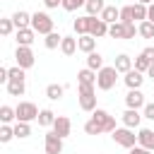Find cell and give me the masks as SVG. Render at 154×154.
<instances>
[{"label":"cell","mask_w":154,"mask_h":154,"mask_svg":"<svg viewBox=\"0 0 154 154\" xmlns=\"http://www.w3.org/2000/svg\"><path fill=\"white\" fill-rule=\"evenodd\" d=\"M113 130H116V118L103 108L91 111V118L84 123L87 135H101V132H113Z\"/></svg>","instance_id":"1"},{"label":"cell","mask_w":154,"mask_h":154,"mask_svg":"<svg viewBox=\"0 0 154 154\" xmlns=\"http://www.w3.org/2000/svg\"><path fill=\"white\" fill-rule=\"evenodd\" d=\"M77 99L82 111H96V84H77Z\"/></svg>","instance_id":"2"},{"label":"cell","mask_w":154,"mask_h":154,"mask_svg":"<svg viewBox=\"0 0 154 154\" xmlns=\"http://www.w3.org/2000/svg\"><path fill=\"white\" fill-rule=\"evenodd\" d=\"M116 77H118V70L103 65V67L96 72V87H99L101 91H111V89L116 87Z\"/></svg>","instance_id":"3"},{"label":"cell","mask_w":154,"mask_h":154,"mask_svg":"<svg viewBox=\"0 0 154 154\" xmlns=\"http://www.w3.org/2000/svg\"><path fill=\"white\" fill-rule=\"evenodd\" d=\"M111 137H113V142L116 144H120V147H125V149H132L135 144H137V135L132 132V128H116L113 132H111Z\"/></svg>","instance_id":"4"},{"label":"cell","mask_w":154,"mask_h":154,"mask_svg":"<svg viewBox=\"0 0 154 154\" xmlns=\"http://www.w3.org/2000/svg\"><path fill=\"white\" fill-rule=\"evenodd\" d=\"M31 29L36 31V34H51L53 31V19H51V14L48 12H34L31 14Z\"/></svg>","instance_id":"5"},{"label":"cell","mask_w":154,"mask_h":154,"mask_svg":"<svg viewBox=\"0 0 154 154\" xmlns=\"http://www.w3.org/2000/svg\"><path fill=\"white\" fill-rule=\"evenodd\" d=\"M14 111H17V120H24V123H31V120H38V108H36V103H31V101H19L17 106H14Z\"/></svg>","instance_id":"6"},{"label":"cell","mask_w":154,"mask_h":154,"mask_svg":"<svg viewBox=\"0 0 154 154\" xmlns=\"http://www.w3.org/2000/svg\"><path fill=\"white\" fill-rule=\"evenodd\" d=\"M14 60H17V65H19V67H24V70L34 67V63H36L34 51H31L29 46H17V51H14Z\"/></svg>","instance_id":"7"},{"label":"cell","mask_w":154,"mask_h":154,"mask_svg":"<svg viewBox=\"0 0 154 154\" xmlns=\"http://www.w3.org/2000/svg\"><path fill=\"white\" fill-rule=\"evenodd\" d=\"M43 149H46V154H60L63 152V137L55 132H48L43 137Z\"/></svg>","instance_id":"8"},{"label":"cell","mask_w":154,"mask_h":154,"mask_svg":"<svg viewBox=\"0 0 154 154\" xmlns=\"http://www.w3.org/2000/svg\"><path fill=\"white\" fill-rule=\"evenodd\" d=\"M89 34H91L94 38L106 36V34H108V22H103L101 17H91V19H89Z\"/></svg>","instance_id":"9"},{"label":"cell","mask_w":154,"mask_h":154,"mask_svg":"<svg viewBox=\"0 0 154 154\" xmlns=\"http://www.w3.org/2000/svg\"><path fill=\"white\" fill-rule=\"evenodd\" d=\"M144 103H147V101H144V94H142L140 89H130V91L125 94V106H128V108H137V111H140V108H144Z\"/></svg>","instance_id":"10"},{"label":"cell","mask_w":154,"mask_h":154,"mask_svg":"<svg viewBox=\"0 0 154 154\" xmlns=\"http://www.w3.org/2000/svg\"><path fill=\"white\" fill-rule=\"evenodd\" d=\"M70 130H72V120L67 118V116H58L55 118V123H53V132L55 135H60L63 140L70 135Z\"/></svg>","instance_id":"11"},{"label":"cell","mask_w":154,"mask_h":154,"mask_svg":"<svg viewBox=\"0 0 154 154\" xmlns=\"http://www.w3.org/2000/svg\"><path fill=\"white\" fill-rule=\"evenodd\" d=\"M142 118H144V116H142V113H140L137 108H128V111L123 113V125H125V128H132V130H135V128H140Z\"/></svg>","instance_id":"12"},{"label":"cell","mask_w":154,"mask_h":154,"mask_svg":"<svg viewBox=\"0 0 154 154\" xmlns=\"http://www.w3.org/2000/svg\"><path fill=\"white\" fill-rule=\"evenodd\" d=\"M137 144L144 147V149H152V152H154V130H149V128H140V132H137Z\"/></svg>","instance_id":"13"},{"label":"cell","mask_w":154,"mask_h":154,"mask_svg":"<svg viewBox=\"0 0 154 154\" xmlns=\"http://www.w3.org/2000/svg\"><path fill=\"white\" fill-rule=\"evenodd\" d=\"M142 82H144V72H140V70H130V72H125V84H128V89H140L142 87Z\"/></svg>","instance_id":"14"},{"label":"cell","mask_w":154,"mask_h":154,"mask_svg":"<svg viewBox=\"0 0 154 154\" xmlns=\"http://www.w3.org/2000/svg\"><path fill=\"white\" fill-rule=\"evenodd\" d=\"M12 22H14L17 29H26V26H31V14H29L26 10H17V12L12 14Z\"/></svg>","instance_id":"15"},{"label":"cell","mask_w":154,"mask_h":154,"mask_svg":"<svg viewBox=\"0 0 154 154\" xmlns=\"http://www.w3.org/2000/svg\"><path fill=\"white\" fill-rule=\"evenodd\" d=\"M34 36H36V31H34L31 26L17 29V46H31V43H34Z\"/></svg>","instance_id":"16"},{"label":"cell","mask_w":154,"mask_h":154,"mask_svg":"<svg viewBox=\"0 0 154 154\" xmlns=\"http://www.w3.org/2000/svg\"><path fill=\"white\" fill-rule=\"evenodd\" d=\"M103 22H108V24H113V22H120V10L116 7V5H106L103 7V12L99 14Z\"/></svg>","instance_id":"17"},{"label":"cell","mask_w":154,"mask_h":154,"mask_svg":"<svg viewBox=\"0 0 154 154\" xmlns=\"http://www.w3.org/2000/svg\"><path fill=\"white\" fill-rule=\"evenodd\" d=\"M77 46H79V51H82V53H91V51L96 48V38H94L91 34H84V36H79V38H77Z\"/></svg>","instance_id":"18"},{"label":"cell","mask_w":154,"mask_h":154,"mask_svg":"<svg viewBox=\"0 0 154 154\" xmlns=\"http://www.w3.org/2000/svg\"><path fill=\"white\" fill-rule=\"evenodd\" d=\"M75 51H79V46H77V38H72V36H63L60 53H63V55H75Z\"/></svg>","instance_id":"19"},{"label":"cell","mask_w":154,"mask_h":154,"mask_svg":"<svg viewBox=\"0 0 154 154\" xmlns=\"http://www.w3.org/2000/svg\"><path fill=\"white\" fill-rule=\"evenodd\" d=\"M113 67H116L118 72H123V75H125V72H130V70H132V58H130L128 53H120V55L116 58V65H113Z\"/></svg>","instance_id":"20"},{"label":"cell","mask_w":154,"mask_h":154,"mask_svg":"<svg viewBox=\"0 0 154 154\" xmlns=\"http://www.w3.org/2000/svg\"><path fill=\"white\" fill-rule=\"evenodd\" d=\"M89 19H91V17L87 14V17H77V19L72 22V29H75V34H77V36L89 34Z\"/></svg>","instance_id":"21"},{"label":"cell","mask_w":154,"mask_h":154,"mask_svg":"<svg viewBox=\"0 0 154 154\" xmlns=\"http://www.w3.org/2000/svg\"><path fill=\"white\" fill-rule=\"evenodd\" d=\"M87 67L89 70H101L103 67V55L101 53H96V51H91V53H87Z\"/></svg>","instance_id":"22"},{"label":"cell","mask_w":154,"mask_h":154,"mask_svg":"<svg viewBox=\"0 0 154 154\" xmlns=\"http://www.w3.org/2000/svg\"><path fill=\"white\" fill-rule=\"evenodd\" d=\"M77 84H96V70H89V67L79 70L77 72Z\"/></svg>","instance_id":"23"},{"label":"cell","mask_w":154,"mask_h":154,"mask_svg":"<svg viewBox=\"0 0 154 154\" xmlns=\"http://www.w3.org/2000/svg\"><path fill=\"white\" fill-rule=\"evenodd\" d=\"M103 7H106L103 0H87V5H84V10H87L89 17H99V14L103 12Z\"/></svg>","instance_id":"24"},{"label":"cell","mask_w":154,"mask_h":154,"mask_svg":"<svg viewBox=\"0 0 154 154\" xmlns=\"http://www.w3.org/2000/svg\"><path fill=\"white\" fill-rule=\"evenodd\" d=\"M24 89H26V87H24V79H10V82H7V94H10V96H22Z\"/></svg>","instance_id":"25"},{"label":"cell","mask_w":154,"mask_h":154,"mask_svg":"<svg viewBox=\"0 0 154 154\" xmlns=\"http://www.w3.org/2000/svg\"><path fill=\"white\" fill-rule=\"evenodd\" d=\"M55 118H58V116H55L51 108H41V113H38V125H41V128H48V125L55 123Z\"/></svg>","instance_id":"26"},{"label":"cell","mask_w":154,"mask_h":154,"mask_svg":"<svg viewBox=\"0 0 154 154\" xmlns=\"http://www.w3.org/2000/svg\"><path fill=\"white\" fill-rule=\"evenodd\" d=\"M29 135H31V125L24 123V120H17V123H14V137H17V140H26Z\"/></svg>","instance_id":"27"},{"label":"cell","mask_w":154,"mask_h":154,"mask_svg":"<svg viewBox=\"0 0 154 154\" xmlns=\"http://www.w3.org/2000/svg\"><path fill=\"white\" fill-rule=\"evenodd\" d=\"M147 14H149V5H144V2H135V5H132V17H135L137 22H144Z\"/></svg>","instance_id":"28"},{"label":"cell","mask_w":154,"mask_h":154,"mask_svg":"<svg viewBox=\"0 0 154 154\" xmlns=\"http://www.w3.org/2000/svg\"><path fill=\"white\" fill-rule=\"evenodd\" d=\"M60 43H63V36H60V34H55V31L46 34V38H43V46H46L48 51H53V48H60Z\"/></svg>","instance_id":"29"},{"label":"cell","mask_w":154,"mask_h":154,"mask_svg":"<svg viewBox=\"0 0 154 154\" xmlns=\"http://www.w3.org/2000/svg\"><path fill=\"white\" fill-rule=\"evenodd\" d=\"M63 94H65V87H63V84H48V87H46V96H48L51 101L63 99Z\"/></svg>","instance_id":"30"},{"label":"cell","mask_w":154,"mask_h":154,"mask_svg":"<svg viewBox=\"0 0 154 154\" xmlns=\"http://www.w3.org/2000/svg\"><path fill=\"white\" fill-rule=\"evenodd\" d=\"M108 36H111V38H125V24H123V22L108 24Z\"/></svg>","instance_id":"31"},{"label":"cell","mask_w":154,"mask_h":154,"mask_svg":"<svg viewBox=\"0 0 154 154\" xmlns=\"http://www.w3.org/2000/svg\"><path fill=\"white\" fill-rule=\"evenodd\" d=\"M0 120L2 123H12V120H17V111L12 108V106H0Z\"/></svg>","instance_id":"32"},{"label":"cell","mask_w":154,"mask_h":154,"mask_svg":"<svg viewBox=\"0 0 154 154\" xmlns=\"http://www.w3.org/2000/svg\"><path fill=\"white\" fill-rule=\"evenodd\" d=\"M140 36L142 38H154V22H149V19H144V22H140Z\"/></svg>","instance_id":"33"},{"label":"cell","mask_w":154,"mask_h":154,"mask_svg":"<svg viewBox=\"0 0 154 154\" xmlns=\"http://www.w3.org/2000/svg\"><path fill=\"white\" fill-rule=\"evenodd\" d=\"M12 137H14V125L2 123V128H0V142H2V144H7Z\"/></svg>","instance_id":"34"},{"label":"cell","mask_w":154,"mask_h":154,"mask_svg":"<svg viewBox=\"0 0 154 154\" xmlns=\"http://www.w3.org/2000/svg\"><path fill=\"white\" fill-rule=\"evenodd\" d=\"M12 29H17L14 22H12V17H2V19H0V34H2V36H10Z\"/></svg>","instance_id":"35"},{"label":"cell","mask_w":154,"mask_h":154,"mask_svg":"<svg viewBox=\"0 0 154 154\" xmlns=\"http://www.w3.org/2000/svg\"><path fill=\"white\" fill-rule=\"evenodd\" d=\"M87 5V0H63V10H67V12H75L77 7H84Z\"/></svg>","instance_id":"36"},{"label":"cell","mask_w":154,"mask_h":154,"mask_svg":"<svg viewBox=\"0 0 154 154\" xmlns=\"http://www.w3.org/2000/svg\"><path fill=\"white\" fill-rule=\"evenodd\" d=\"M120 22H123V24H130V22H135V17H132V5H128V7H120Z\"/></svg>","instance_id":"37"},{"label":"cell","mask_w":154,"mask_h":154,"mask_svg":"<svg viewBox=\"0 0 154 154\" xmlns=\"http://www.w3.org/2000/svg\"><path fill=\"white\" fill-rule=\"evenodd\" d=\"M149 65H152V63H149V60H147L142 53L135 58V70H140V72H147V70H149Z\"/></svg>","instance_id":"38"},{"label":"cell","mask_w":154,"mask_h":154,"mask_svg":"<svg viewBox=\"0 0 154 154\" xmlns=\"http://www.w3.org/2000/svg\"><path fill=\"white\" fill-rule=\"evenodd\" d=\"M135 34H140V29L135 26V22H130V24H125V38L130 41V38H135Z\"/></svg>","instance_id":"39"},{"label":"cell","mask_w":154,"mask_h":154,"mask_svg":"<svg viewBox=\"0 0 154 154\" xmlns=\"http://www.w3.org/2000/svg\"><path fill=\"white\" fill-rule=\"evenodd\" d=\"M142 111H144V113H142L144 118H149V120H154V103H144V108H142Z\"/></svg>","instance_id":"40"},{"label":"cell","mask_w":154,"mask_h":154,"mask_svg":"<svg viewBox=\"0 0 154 154\" xmlns=\"http://www.w3.org/2000/svg\"><path fill=\"white\" fill-rule=\"evenodd\" d=\"M142 55H144L149 63H154V46H147V48L142 51Z\"/></svg>","instance_id":"41"},{"label":"cell","mask_w":154,"mask_h":154,"mask_svg":"<svg viewBox=\"0 0 154 154\" xmlns=\"http://www.w3.org/2000/svg\"><path fill=\"white\" fill-rule=\"evenodd\" d=\"M128 154H152V149H144V147H140V144H135Z\"/></svg>","instance_id":"42"},{"label":"cell","mask_w":154,"mask_h":154,"mask_svg":"<svg viewBox=\"0 0 154 154\" xmlns=\"http://www.w3.org/2000/svg\"><path fill=\"white\" fill-rule=\"evenodd\" d=\"M43 5H46L48 10H53V7H58V5H63V0H43Z\"/></svg>","instance_id":"43"},{"label":"cell","mask_w":154,"mask_h":154,"mask_svg":"<svg viewBox=\"0 0 154 154\" xmlns=\"http://www.w3.org/2000/svg\"><path fill=\"white\" fill-rule=\"evenodd\" d=\"M147 19H149V22H154V2L149 5V14H147Z\"/></svg>","instance_id":"44"},{"label":"cell","mask_w":154,"mask_h":154,"mask_svg":"<svg viewBox=\"0 0 154 154\" xmlns=\"http://www.w3.org/2000/svg\"><path fill=\"white\" fill-rule=\"evenodd\" d=\"M147 75H149V77H152V79H154V63H152V65H149V70H147Z\"/></svg>","instance_id":"45"},{"label":"cell","mask_w":154,"mask_h":154,"mask_svg":"<svg viewBox=\"0 0 154 154\" xmlns=\"http://www.w3.org/2000/svg\"><path fill=\"white\" fill-rule=\"evenodd\" d=\"M137 2H144V5H152L154 0H137Z\"/></svg>","instance_id":"46"},{"label":"cell","mask_w":154,"mask_h":154,"mask_svg":"<svg viewBox=\"0 0 154 154\" xmlns=\"http://www.w3.org/2000/svg\"><path fill=\"white\" fill-rule=\"evenodd\" d=\"M43 154H46V152H43Z\"/></svg>","instance_id":"47"}]
</instances>
